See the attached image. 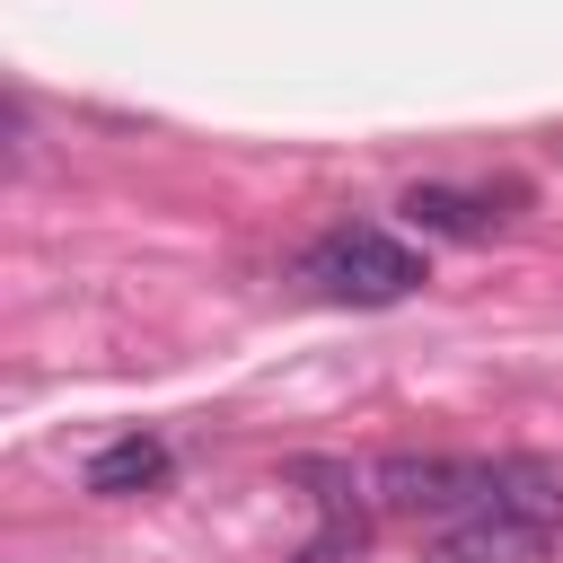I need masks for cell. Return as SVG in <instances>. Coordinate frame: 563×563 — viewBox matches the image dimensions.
I'll use <instances>...</instances> for the list:
<instances>
[{"instance_id":"obj_1","label":"cell","mask_w":563,"mask_h":563,"mask_svg":"<svg viewBox=\"0 0 563 563\" xmlns=\"http://www.w3.org/2000/svg\"><path fill=\"white\" fill-rule=\"evenodd\" d=\"M308 282L325 299H352V308H396L422 290V255L387 229H325L308 246Z\"/></svg>"},{"instance_id":"obj_2","label":"cell","mask_w":563,"mask_h":563,"mask_svg":"<svg viewBox=\"0 0 563 563\" xmlns=\"http://www.w3.org/2000/svg\"><path fill=\"white\" fill-rule=\"evenodd\" d=\"M369 484H378L387 510H405V519H440V528H449V519H466V510L493 501L501 457H413V449H396V457L369 466Z\"/></svg>"},{"instance_id":"obj_3","label":"cell","mask_w":563,"mask_h":563,"mask_svg":"<svg viewBox=\"0 0 563 563\" xmlns=\"http://www.w3.org/2000/svg\"><path fill=\"white\" fill-rule=\"evenodd\" d=\"M545 554H554V519H519V510H466L422 545V563H545Z\"/></svg>"},{"instance_id":"obj_4","label":"cell","mask_w":563,"mask_h":563,"mask_svg":"<svg viewBox=\"0 0 563 563\" xmlns=\"http://www.w3.org/2000/svg\"><path fill=\"white\" fill-rule=\"evenodd\" d=\"M97 501H132V493H150V484H167V440H150V431H123V440H106L97 457H88V475H79Z\"/></svg>"},{"instance_id":"obj_5","label":"cell","mask_w":563,"mask_h":563,"mask_svg":"<svg viewBox=\"0 0 563 563\" xmlns=\"http://www.w3.org/2000/svg\"><path fill=\"white\" fill-rule=\"evenodd\" d=\"M422 238H493V202L484 194H466V185H405V202H396Z\"/></svg>"},{"instance_id":"obj_6","label":"cell","mask_w":563,"mask_h":563,"mask_svg":"<svg viewBox=\"0 0 563 563\" xmlns=\"http://www.w3.org/2000/svg\"><path fill=\"white\" fill-rule=\"evenodd\" d=\"M361 554H369V519L352 510V519H317V537L290 563H361Z\"/></svg>"}]
</instances>
